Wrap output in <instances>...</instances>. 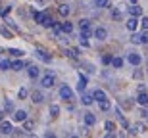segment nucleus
I'll use <instances>...</instances> for the list:
<instances>
[{
    "mask_svg": "<svg viewBox=\"0 0 148 138\" xmlns=\"http://www.w3.org/2000/svg\"><path fill=\"white\" fill-rule=\"evenodd\" d=\"M112 17H114V19H121V12L119 10H114V12H112Z\"/></svg>",
    "mask_w": 148,
    "mask_h": 138,
    "instance_id": "nucleus-41",
    "label": "nucleus"
},
{
    "mask_svg": "<svg viewBox=\"0 0 148 138\" xmlns=\"http://www.w3.org/2000/svg\"><path fill=\"white\" fill-rule=\"evenodd\" d=\"M110 107H112V104H110V102H108V100H100V109H102V111H108V109H110Z\"/></svg>",
    "mask_w": 148,
    "mask_h": 138,
    "instance_id": "nucleus-27",
    "label": "nucleus"
},
{
    "mask_svg": "<svg viewBox=\"0 0 148 138\" xmlns=\"http://www.w3.org/2000/svg\"><path fill=\"white\" fill-rule=\"evenodd\" d=\"M140 39H143V42H146V44H148V29H144V33L140 35Z\"/></svg>",
    "mask_w": 148,
    "mask_h": 138,
    "instance_id": "nucleus-42",
    "label": "nucleus"
},
{
    "mask_svg": "<svg viewBox=\"0 0 148 138\" xmlns=\"http://www.w3.org/2000/svg\"><path fill=\"white\" fill-rule=\"evenodd\" d=\"M8 54H10V56H14V58H21V56H23V50L10 48V50H8Z\"/></svg>",
    "mask_w": 148,
    "mask_h": 138,
    "instance_id": "nucleus-25",
    "label": "nucleus"
},
{
    "mask_svg": "<svg viewBox=\"0 0 148 138\" xmlns=\"http://www.w3.org/2000/svg\"><path fill=\"white\" fill-rule=\"evenodd\" d=\"M31 102H33V104H40V102H44V94L40 92V90H35V92L31 94Z\"/></svg>",
    "mask_w": 148,
    "mask_h": 138,
    "instance_id": "nucleus-8",
    "label": "nucleus"
},
{
    "mask_svg": "<svg viewBox=\"0 0 148 138\" xmlns=\"http://www.w3.org/2000/svg\"><path fill=\"white\" fill-rule=\"evenodd\" d=\"M52 31H54V35H60L62 33V27L58 25V23H54V25H52Z\"/></svg>",
    "mask_w": 148,
    "mask_h": 138,
    "instance_id": "nucleus-40",
    "label": "nucleus"
},
{
    "mask_svg": "<svg viewBox=\"0 0 148 138\" xmlns=\"http://www.w3.org/2000/svg\"><path fill=\"white\" fill-rule=\"evenodd\" d=\"M131 2H133V4H137V0H131Z\"/></svg>",
    "mask_w": 148,
    "mask_h": 138,
    "instance_id": "nucleus-49",
    "label": "nucleus"
},
{
    "mask_svg": "<svg viewBox=\"0 0 148 138\" xmlns=\"http://www.w3.org/2000/svg\"><path fill=\"white\" fill-rule=\"evenodd\" d=\"M0 69H2V71H8V69H12V61L0 60Z\"/></svg>",
    "mask_w": 148,
    "mask_h": 138,
    "instance_id": "nucleus-23",
    "label": "nucleus"
},
{
    "mask_svg": "<svg viewBox=\"0 0 148 138\" xmlns=\"http://www.w3.org/2000/svg\"><path fill=\"white\" fill-rule=\"evenodd\" d=\"M60 27H62V33H67V35H69V33L73 31V23H69V21H64V23L60 25Z\"/></svg>",
    "mask_w": 148,
    "mask_h": 138,
    "instance_id": "nucleus-14",
    "label": "nucleus"
},
{
    "mask_svg": "<svg viewBox=\"0 0 148 138\" xmlns=\"http://www.w3.org/2000/svg\"><path fill=\"white\" fill-rule=\"evenodd\" d=\"M94 37L98 40H106V37H108V31H106L104 27H98L96 31H94Z\"/></svg>",
    "mask_w": 148,
    "mask_h": 138,
    "instance_id": "nucleus-9",
    "label": "nucleus"
},
{
    "mask_svg": "<svg viewBox=\"0 0 148 138\" xmlns=\"http://www.w3.org/2000/svg\"><path fill=\"white\" fill-rule=\"evenodd\" d=\"M85 123H87V127H92L94 123H96V117H94V113H85Z\"/></svg>",
    "mask_w": 148,
    "mask_h": 138,
    "instance_id": "nucleus-13",
    "label": "nucleus"
},
{
    "mask_svg": "<svg viewBox=\"0 0 148 138\" xmlns=\"http://www.w3.org/2000/svg\"><path fill=\"white\" fill-rule=\"evenodd\" d=\"M94 4H96V8H106L110 4V0H94Z\"/></svg>",
    "mask_w": 148,
    "mask_h": 138,
    "instance_id": "nucleus-32",
    "label": "nucleus"
},
{
    "mask_svg": "<svg viewBox=\"0 0 148 138\" xmlns=\"http://www.w3.org/2000/svg\"><path fill=\"white\" fill-rule=\"evenodd\" d=\"M140 115H143V117H148V109H143V111H140Z\"/></svg>",
    "mask_w": 148,
    "mask_h": 138,
    "instance_id": "nucleus-47",
    "label": "nucleus"
},
{
    "mask_svg": "<svg viewBox=\"0 0 148 138\" xmlns=\"http://www.w3.org/2000/svg\"><path fill=\"white\" fill-rule=\"evenodd\" d=\"M27 88H19V92H17V96H19V100H23V98H27Z\"/></svg>",
    "mask_w": 148,
    "mask_h": 138,
    "instance_id": "nucleus-38",
    "label": "nucleus"
},
{
    "mask_svg": "<svg viewBox=\"0 0 148 138\" xmlns=\"http://www.w3.org/2000/svg\"><path fill=\"white\" fill-rule=\"evenodd\" d=\"M25 65H27V63H25V61H21V60L12 61V69H14V71H21V69H23Z\"/></svg>",
    "mask_w": 148,
    "mask_h": 138,
    "instance_id": "nucleus-10",
    "label": "nucleus"
},
{
    "mask_svg": "<svg viewBox=\"0 0 148 138\" xmlns=\"http://www.w3.org/2000/svg\"><path fill=\"white\" fill-rule=\"evenodd\" d=\"M23 131H33V123L25 119V121H23Z\"/></svg>",
    "mask_w": 148,
    "mask_h": 138,
    "instance_id": "nucleus-36",
    "label": "nucleus"
},
{
    "mask_svg": "<svg viewBox=\"0 0 148 138\" xmlns=\"http://www.w3.org/2000/svg\"><path fill=\"white\" fill-rule=\"evenodd\" d=\"M77 54H79V52H77L75 48H67V50H66V56H67V58H73V60H75Z\"/></svg>",
    "mask_w": 148,
    "mask_h": 138,
    "instance_id": "nucleus-29",
    "label": "nucleus"
},
{
    "mask_svg": "<svg viewBox=\"0 0 148 138\" xmlns=\"http://www.w3.org/2000/svg\"><path fill=\"white\" fill-rule=\"evenodd\" d=\"M129 12H131V16H133V17H137V16H140V14H143L140 6H137V4H133L131 8H129Z\"/></svg>",
    "mask_w": 148,
    "mask_h": 138,
    "instance_id": "nucleus-16",
    "label": "nucleus"
},
{
    "mask_svg": "<svg viewBox=\"0 0 148 138\" xmlns=\"http://www.w3.org/2000/svg\"><path fill=\"white\" fill-rule=\"evenodd\" d=\"M0 54H2V48H0Z\"/></svg>",
    "mask_w": 148,
    "mask_h": 138,
    "instance_id": "nucleus-50",
    "label": "nucleus"
},
{
    "mask_svg": "<svg viewBox=\"0 0 148 138\" xmlns=\"http://www.w3.org/2000/svg\"><path fill=\"white\" fill-rule=\"evenodd\" d=\"M102 63H106V65L112 63V56H104V58H102Z\"/></svg>",
    "mask_w": 148,
    "mask_h": 138,
    "instance_id": "nucleus-43",
    "label": "nucleus"
},
{
    "mask_svg": "<svg viewBox=\"0 0 148 138\" xmlns=\"http://www.w3.org/2000/svg\"><path fill=\"white\" fill-rule=\"evenodd\" d=\"M127 60H129V63H133V65H140L143 58L138 54H135V52H131V54H127Z\"/></svg>",
    "mask_w": 148,
    "mask_h": 138,
    "instance_id": "nucleus-5",
    "label": "nucleus"
},
{
    "mask_svg": "<svg viewBox=\"0 0 148 138\" xmlns=\"http://www.w3.org/2000/svg\"><path fill=\"white\" fill-rule=\"evenodd\" d=\"M131 42H133V44H143V39H140V35H133V37H131Z\"/></svg>",
    "mask_w": 148,
    "mask_h": 138,
    "instance_id": "nucleus-34",
    "label": "nucleus"
},
{
    "mask_svg": "<svg viewBox=\"0 0 148 138\" xmlns=\"http://www.w3.org/2000/svg\"><path fill=\"white\" fill-rule=\"evenodd\" d=\"M140 25H143V29H148V17H143V21H140Z\"/></svg>",
    "mask_w": 148,
    "mask_h": 138,
    "instance_id": "nucleus-44",
    "label": "nucleus"
},
{
    "mask_svg": "<svg viewBox=\"0 0 148 138\" xmlns=\"http://www.w3.org/2000/svg\"><path fill=\"white\" fill-rule=\"evenodd\" d=\"M58 12H60V16L67 17V16H69V12H71V10H69V6H67V4H62L60 8H58Z\"/></svg>",
    "mask_w": 148,
    "mask_h": 138,
    "instance_id": "nucleus-17",
    "label": "nucleus"
},
{
    "mask_svg": "<svg viewBox=\"0 0 148 138\" xmlns=\"http://www.w3.org/2000/svg\"><path fill=\"white\" fill-rule=\"evenodd\" d=\"M144 131V125L143 123H137V125H135V127H133V131H131V134H140Z\"/></svg>",
    "mask_w": 148,
    "mask_h": 138,
    "instance_id": "nucleus-24",
    "label": "nucleus"
},
{
    "mask_svg": "<svg viewBox=\"0 0 148 138\" xmlns=\"http://www.w3.org/2000/svg\"><path fill=\"white\" fill-rule=\"evenodd\" d=\"M12 134H16V136H21L23 131H12Z\"/></svg>",
    "mask_w": 148,
    "mask_h": 138,
    "instance_id": "nucleus-46",
    "label": "nucleus"
},
{
    "mask_svg": "<svg viewBox=\"0 0 148 138\" xmlns=\"http://www.w3.org/2000/svg\"><path fill=\"white\" fill-rule=\"evenodd\" d=\"M79 42H81V46H88V40L87 39H79Z\"/></svg>",
    "mask_w": 148,
    "mask_h": 138,
    "instance_id": "nucleus-45",
    "label": "nucleus"
},
{
    "mask_svg": "<svg viewBox=\"0 0 148 138\" xmlns=\"http://www.w3.org/2000/svg\"><path fill=\"white\" fill-rule=\"evenodd\" d=\"M60 115V105H50V117H52V119H56V117Z\"/></svg>",
    "mask_w": 148,
    "mask_h": 138,
    "instance_id": "nucleus-19",
    "label": "nucleus"
},
{
    "mask_svg": "<svg viewBox=\"0 0 148 138\" xmlns=\"http://www.w3.org/2000/svg\"><path fill=\"white\" fill-rule=\"evenodd\" d=\"M35 54H37V58H38V60H42L44 63H50V61H52V56H50L44 48H37V50H35Z\"/></svg>",
    "mask_w": 148,
    "mask_h": 138,
    "instance_id": "nucleus-2",
    "label": "nucleus"
},
{
    "mask_svg": "<svg viewBox=\"0 0 148 138\" xmlns=\"http://www.w3.org/2000/svg\"><path fill=\"white\" fill-rule=\"evenodd\" d=\"M27 119V111H23V109H17V111H14V121H17V123H23Z\"/></svg>",
    "mask_w": 148,
    "mask_h": 138,
    "instance_id": "nucleus-7",
    "label": "nucleus"
},
{
    "mask_svg": "<svg viewBox=\"0 0 148 138\" xmlns=\"http://www.w3.org/2000/svg\"><path fill=\"white\" fill-rule=\"evenodd\" d=\"M112 63H114V67L119 69V67L123 65V60H121V58H112Z\"/></svg>",
    "mask_w": 148,
    "mask_h": 138,
    "instance_id": "nucleus-33",
    "label": "nucleus"
},
{
    "mask_svg": "<svg viewBox=\"0 0 148 138\" xmlns=\"http://www.w3.org/2000/svg\"><path fill=\"white\" fill-rule=\"evenodd\" d=\"M81 102H83V104H85V105H90V104H92V102H94V98H92V96H90V94H83Z\"/></svg>",
    "mask_w": 148,
    "mask_h": 138,
    "instance_id": "nucleus-22",
    "label": "nucleus"
},
{
    "mask_svg": "<svg viewBox=\"0 0 148 138\" xmlns=\"http://www.w3.org/2000/svg\"><path fill=\"white\" fill-rule=\"evenodd\" d=\"M4 119V109H0V121Z\"/></svg>",
    "mask_w": 148,
    "mask_h": 138,
    "instance_id": "nucleus-48",
    "label": "nucleus"
},
{
    "mask_svg": "<svg viewBox=\"0 0 148 138\" xmlns=\"http://www.w3.org/2000/svg\"><path fill=\"white\" fill-rule=\"evenodd\" d=\"M27 73H29V77H31V79H37V77H38V73H40V69H38L37 65H29Z\"/></svg>",
    "mask_w": 148,
    "mask_h": 138,
    "instance_id": "nucleus-11",
    "label": "nucleus"
},
{
    "mask_svg": "<svg viewBox=\"0 0 148 138\" xmlns=\"http://www.w3.org/2000/svg\"><path fill=\"white\" fill-rule=\"evenodd\" d=\"M0 35H2L4 39H14V33H12L8 27H4V25H0Z\"/></svg>",
    "mask_w": 148,
    "mask_h": 138,
    "instance_id": "nucleus-12",
    "label": "nucleus"
},
{
    "mask_svg": "<svg viewBox=\"0 0 148 138\" xmlns=\"http://www.w3.org/2000/svg\"><path fill=\"white\" fill-rule=\"evenodd\" d=\"M87 77H85V75H83V73H79V84H77V90H79V92H85V88H87Z\"/></svg>",
    "mask_w": 148,
    "mask_h": 138,
    "instance_id": "nucleus-6",
    "label": "nucleus"
},
{
    "mask_svg": "<svg viewBox=\"0 0 148 138\" xmlns=\"http://www.w3.org/2000/svg\"><path fill=\"white\" fill-rule=\"evenodd\" d=\"M60 98H62V100H66V102H67V100H71V98H73V90L69 88L67 84H64V86L60 88Z\"/></svg>",
    "mask_w": 148,
    "mask_h": 138,
    "instance_id": "nucleus-3",
    "label": "nucleus"
},
{
    "mask_svg": "<svg viewBox=\"0 0 148 138\" xmlns=\"http://www.w3.org/2000/svg\"><path fill=\"white\" fill-rule=\"evenodd\" d=\"M12 131H14V128H12V123L2 119V121H0V133L2 134H12Z\"/></svg>",
    "mask_w": 148,
    "mask_h": 138,
    "instance_id": "nucleus-4",
    "label": "nucleus"
},
{
    "mask_svg": "<svg viewBox=\"0 0 148 138\" xmlns=\"http://www.w3.org/2000/svg\"><path fill=\"white\" fill-rule=\"evenodd\" d=\"M125 25H127V29H129V31H135V29H137V19H135V17H129Z\"/></svg>",
    "mask_w": 148,
    "mask_h": 138,
    "instance_id": "nucleus-20",
    "label": "nucleus"
},
{
    "mask_svg": "<svg viewBox=\"0 0 148 138\" xmlns=\"http://www.w3.org/2000/svg\"><path fill=\"white\" fill-rule=\"evenodd\" d=\"M40 86H44V88H52V86H54V73L52 71L46 73V75L40 79Z\"/></svg>",
    "mask_w": 148,
    "mask_h": 138,
    "instance_id": "nucleus-1",
    "label": "nucleus"
},
{
    "mask_svg": "<svg viewBox=\"0 0 148 138\" xmlns=\"http://www.w3.org/2000/svg\"><path fill=\"white\" fill-rule=\"evenodd\" d=\"M4 19H6V23H8V27H10V29H14V31H16V33H19V29H17L16 21H12L10 17H6V16H4Z\"/></svg>",
    "mask_w": 148,
    "mask_h": 138,
    "instance_id": "nucleus-28",
    "label": "nucleus"
},
{
    "mask_svg": "<svg viewBox=\"0 0 148 138\" xmlns=\"http://www.w3.org/2000/svg\"><path fill=\"white\" fill-rule=\"evenodd\" d=\"M104 127H106V131H108V133H114V131H115V125H114L112 121H106Z\"/></svg>",
    "mask_w": 148,
    "mask_h": 138,
    "instance_id": "nucleus-35",
    "label": "nucleus"
},
{
    "mask_svg": "<svg viewBox=\"0 0 148 138\" xmlns=\"http://www.w3.org/2000/svg\"><path fill=\"white\" fill-rule=\"evenodd\" d=\"M137 102H138V104H140V105H146V104H148V94L144 92V90H143V92H140V94H138Z\"/></svg>",
    "mask_w": 148,
    "mask_h": 138,
    "instance_id": "nucleus-15",
    "label": "nucleus"
},
{
    "mask_svg": "<svg viewBox=\"0 0 148 138\" xmlns=\"http://www.w3.org/2000/svg\"><path fill=\"white\" fill-rule=\"evenodd\" d=\"M88 37H90V31H88V27H87V29H81V37H79V39H88Z\"/></svg>",
    "mask_w": 148,
    "mask_h": 138,
    "instance_id": "nucleus-37",
    "label": "nucleus"
},
{
    "mask_svg": "<svg viewBox=\"0 0 148 138\" xmlns=\"http://www.w3.org/2000/svg\"><path fill=\"white\" fill-rule=\"evenodd\" d=\"M35 21L37 23H42L44 21V17H46V12H35Z\"/></svg>",
    "mask_w": 148,
    "mask_h": 138,
    "instance_id": "nucleus-21",
    "label": "nucleus"
},
{
    "mask_svg": "<svg viewBox=\"0 0 148 138\" xmlns=\"http://www.w3.org/2000/svg\"><path fill=\"white\" fill-rule=\"evenodd\" d=\"M4 111H8V113L14 111V104H12L10 100H4Z\"/></svg>",
    "mask_w": 148,
    "mask_h": 138,
    "instance_id": "nucleus-31",
    "label": "nucleus"
},
{
    "mask_svg": "<svg viewBox=\"0 0 148 138\" xmlns=\"http://www.w3.org/2000/svg\"><path fill=\"white\" fill-rule=\"evenodd\" d=\"M88 25H90V21H88V19H81V21H79V27H81V29H87Z\"/></svg>",
    "mask_w": 148,
    "mask_h": 138,
    "instance_id": "nucleus-39",
    "label": "nucleus"
},
{
    "mask_svg": "<svg viewBox=\"0 0 148 138\" xmlns=\"http://www.w3.org/2000/svg\"><path fill=\"white\" fill-rule=\"evenodd\" d=\"M92 98H94V100H98V102H100V100H104V98H106V94H104V90H100V88H96V90H94V92H92Z\"/></svg>",
    "mask_w": 148,
    "mask_h": 138,
    "instance_id": "nucleus-18",
    "label": "nucleus"
},
{
    "mask_svg": "<svg viewBox=\"0 0 148 138\" xmlns=\"http://www.w3.org/2000/svg\"><path fill=\"white\" fill-rule=\"evenodd\" d=\"M12 12V6H0V16L4 17V16H8Z\"/></svg>",
    "mask_w": 148,
    "mask_h": 138,
    "instance_id": "nucleus-30",
    "label": "nucleus"
},
{
    "mask_svg": "<svg viewBox=\"0 0 148 138\" xmlns=\"http://www.w3.org/2000/svg\"><path fill=\"white\" fill-rule=\"evenodd\" d=\"M54 23H56V21H54V19H52V17L48 16V14H46V17H44V21L40 23V25H44V27H52Z\"/></svg>",
    "mask_w": 148,
    "mask_h": 138,
    "instance_id": "nucleus-26",
    "label": "nucleus"
}]
</instances>
